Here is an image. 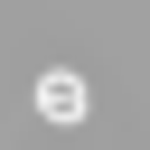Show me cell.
Masks as SVG:
<instances>
[{"instance_id":"6da1fadb","label":"cell","mask_w":150,"mask_h":150,"mask_svg":"<svg viewBox=\"0 0 150 150\" xmlns=\"http://www.w3.org/2000/svg\"><path fill=\"white\" fill-rule=\"evenodd\" d=\"M84 103H94V94H84V75H66V66H47V75H38V112H47V122H84Z\"/></svg>"}]
</instances>
